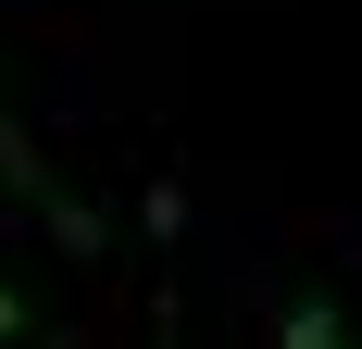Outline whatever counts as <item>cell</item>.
<instances>
[{
  "instance_id": "cell-1",
  "label": "cell",
  "mask_w": 362,
  "mask_h": 349,
  "mask_svg": "<svg viewBox=\"0 0 362 349\" xmlns=\"http://www.w3.org/2000/svg\"><path fill=\"white\" fill-rule=\"evenodd\" d=\"M275 349H362V337L325 312V300H288V312H275Z\"/></svg>"
},
{
  "instance_id": "cell-2",
  "label": "cell",
  "mask_w": 362,
  "mask_h": 349,
  "mask_svg": "<svg viewBox=\"0 0 362 349\" xmlns=\"http://www.w3.org/2000/svg\"><path fill=\"white\" fill-rule=\"evenodd\" d=\"M13 337H37V312H25V287L0 275V349H13Z\"/></svg>"
},
{
  "instance_id": "cell-3",
  "label": "cell",
  "mask_w": 362,
  "mask_h": 349,
  "mask_svg": "<svg viewBox=\"0 0 362 349\" xmlns=\"http://www.w3.org/2000/svg\"><path fill=\"white\" fill-rule=\"evenodd\" d=\"M150 349H175V300H150Z\"/></svg>"
}]
</instances>
